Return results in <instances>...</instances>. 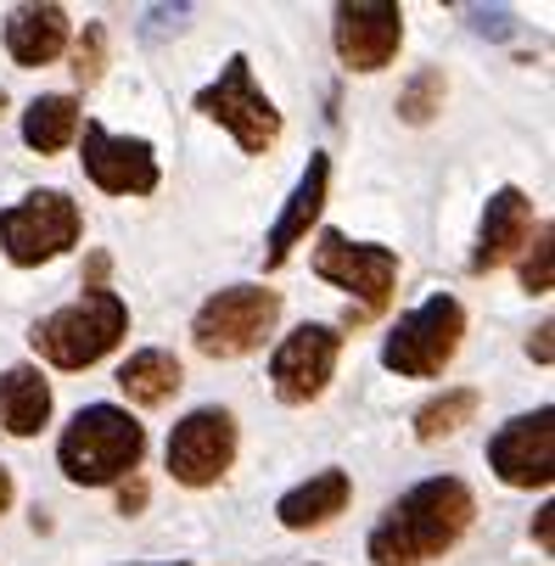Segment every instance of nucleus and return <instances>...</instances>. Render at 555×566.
<instances>
[{
	"label": "nucleus",
	"mask_w": 555,
	"mask_h": 566,
	"mask_svg": "<svg viewBox=\"0 0 555 566\" xmlns=\"http://www.w3.org/2000/svg\"><path fill=\"white\" fill-rule=\"evenodd\" d=\"M102 73H107V29L91 23L85 34L73 40V78H78V85H96Z\"/></svg>",
	"instance_id": "24"
},
{
	"label": "nucleus",
	"mask_w": 555,
	"mask_h": 566,
	"mask_svg": "<svg viewBox=\"0 0 555 566\" xmlns=\"http://www.w3.org/2000/svg\"><path fill=\"white\" fill-rule=\"evenodd\" d=\"M527 235H533V202L522 186H500L483 208V230H478V248H471V270L489 275L500 270L516 248H527Z\"/></svg>",
	"instance_id": "15"
},
{
	"label": "nucleus",
	"mask_w": 555,
	"mask_h": 566,
	"mask_svg": "<svg viewBox=\"0 0 555 566\" xmlns=\"http://www.w3.org/2000/svg\"><path fill=\"white\" fill-rule=\"evenodd\" d=\"M197 113L213 118L219 129H230V140L242 151H253V157L281 140V107L253 85V62L242 51L224 62V73L213 78L208 91H197Z\"/></svg>",
	"instance_id": "8"
},
{
	"label": "nucleus",
	"mask_w": 555,
	"mask_h": 566,
	"mask_svg": "<svg viewBox=\"0 0 555 566\" xmlns=\"http://www.w3.org/2000/svg\"><path fill=\"white\" fill-rule=\"evenodd\" d=\"M140 505H146V482L135 471V476H124V489H118V516H140Z\"/></svg>",
	"instance_id": "26"
},
{
	"label": "nucleus",
	"mask_w": 555,
	"mask_h": 566,
	"mask_svg": "<svg viewBox=\"0 0 555 566\" xmlns=\"http://www.w3.org/2000/svg\"><path fill=\"white\" fill-rule=\"evenodd\" d=\"M129 332V303L113 292V286H96V292H78L73 303L51 308L45 319L29 326V348L56 365V370H91L96 359H107Z\"/></svg>",
	"instance_id": "3"
},
{
	"label": "nucleus",
	"mask_w": 555,
	"mask_h": 566,
	"mask_svg": "<svg viewBox=\"0 0 555 566\" xmlns=\"http://www.w3.org/2000/svg\"><path fill=\"white\" fill-rule=\"evenodd\" d=\"M471 522H478V494L460 476H427L381 511L365 538V555L370 566H427L449 555L471 533Z\"/></svg>",
	"instance_id": "1"
},
{
	"label": "nucleus",
	"mask_w": 555,
	"mask_h": 566,
	"mask_svg": "<svg viewBox=\"0 0 555 566\" xmlns=\"http://www.w3.org/2000/svg\"><path fill=\"white\" fill-rule=\"evenodd\" d=\"M51 421V381L34 365L0 370V432L12 438H40Z\"/></svg>",
	"instance_id": "18"
},
{
	"label": "nucleus",
	"mask_w": 555,
	"mask_h": 566,
	"mask_svg": "<svg viewBox=\"0 0 555 566\" xmlns=\"http://www.w3.org/2000/svg\"><path fill=\"white\" fill-rule=\"evenodd\" d=\"M78 124H85V118H78L73 96H34L29 113H23V140H29V151L56 157L62 146L78 140Z\"/></svg>",
	"instance_id": "20"
},
{
	"label": "nucleus",
	"mask_w": 555,
	"mask_h": 566,
	"mask_svg": "<svg viewBox=\"0 0 555 566\" xmlns=\"http://www.w3.org/2000/svg\"><path fill=\"white\" fill-rule=\"evenodd\" d=\"M348 500H354V476H348L343 465H332V471H314L308 482H297L292 494H281L275 516H281V527L308 533V527L337 522V516L348 511Z\"/></svg>",
	"instance_id": "16"
},
{
	"label": "nucleus",
	"mask_w": 555,
	"mask_h": 566,
	"mask_svg": "<svg viewBox=\"0 0 555 566\" xmlns=\"http://www.w3.org/2000/svg\"><path fill=\"white\" fill-rule=\"evenodd\" d=\"M478 403H483L478 387H443L438 398H427L421 410H416V438L421 443H438V438L460 432L471 416H478Z\"/></svg>",
	"instance_id": "21"
},
{
	"label": "nucleus",
	"mask_w": 555,
	"mask_h": 566,
	"mask_svg": "<svg viewBox=\"0 0 555 566\" xmlns=\"http://www.w3.org/2000/svg\"><path fill=\"white\" fill-rule=\"evenodd\" d=\"M78 230H85L78 202L67 191L45 186V191H29L12 208H0V253H7L18 270H40V264L73 253Z\"/></svg>",
	"instance_id": "7"
},
{
	"label": "nucleus",
	"mask_w": 555,
	"mask_h": 566,
	"mask_svg": "<svg viewBox=\"0 0 555 566\" xmlns=\"http://www.w3.org/2000/svg\"><path fill=\"white\" fill-rule=\"evenodd\" d=\"M12 494H18V489H12V471H7V465H0V516H7V511H12Z\"/></svg>",
	"instance_id": "29"
},
{
	"label": "nucleus",
	"mask_w": 555,
	"mask_h": 566,
	"mask_svg": "<svg viewBox=\"0 0 555 566\" xmlns=\"http://www.w3.org/2000/svg\"><path fill=\"white\" fill-rule=\"evenodd\" d=\"M275 319H281V292L275 286H253V281L219 286L191 319V343H197L202 359H242V354L264 348Z\"/></svg>",
	"instance_id": "5"
},
{
	"label": "nucleus",
	"mask_w": 555,
	"mask_h": 566,
	"mask_svg": "<svg viewBox=\"0 0 555 566\" xmlns=\"http://www.w3.org/2000/svg\"><path fill=\"white\" fill-rule=\"evenodd\" d=\"M146 460V427L118 403H85L56 438V465L73 489H113Z\"/></svg>",
	"instance_id": "2"
},
{
	"label": "nucleus",
	"mask_w": 555,
	"mask_h": 566,
	"mask_svg": "<svg viewBox=\"0 0 555 566\" xmlns=\"http://www.w3.org/2000/svg\"><path fill=\"white\" fill-rule=\"evenodd\" d=\"M549 286H555V241H549V224H538L527 253H522V292L544 297Z\"/></svg>",
	"instance_id": "23"
},
{
	"label": "nucleus",
	"mask_w": 555,
	"mask_h": 566,
	"mask_svg": "<svg viewBox=\"0 0 555 566\" xmlns=\"http://www.w3.org/2000/svg\"><path fill=\"white\" fill-rule=\"evenodd\" d=\"M555 326H549V319H538V326H533V337H527V354L538 359V365H549L555 359V337H549Z\"/></svg>",
	"instance_id": "27"
},
{
	"label": "nucleus",
	"mask_w": 555,
	"mask_h": 566,
	"mask_svg": "<svg viewBox=\"0 0 555 566\" xmlns=\"http://www.w3.org/2000/svg\"><path fill=\"white\" fill-rule=\"evenodd\" d=\"M326 197H332V157H326V151H308V164H303V175H297V186H292L281 219H275L270 235H264V241H270V248H264V270H281V264L292 259L297 241H308V230L321 224Z\"/></svg>",
	"instance_id": "14"
},
{
	"label": "nucleus",
	"mask_w": 555,
	"mask_h": 566,
	"mask_svg": "<svg viewBox=\"0 0 555 566\" xmlns=\"http://www.w3.org/2000/svg\"><path fill=\"white\" fill-rule=\"evenodd\" d=\"M337 359H343V332L337 326H297L275 343L270 354V387L281 403H308L321 398L337 376Z\"/></svg>",
	"instance_id": "10"
},
{
	"label": "nucleus",
	"mask_w": 555,
	"mask_h": 566,
	"mask_svg": "<svg viewBox=\"0 0 555 566\" xmlns=\"http://www.w3.org/2000/svg\"><path fill=\"white\" fill-rule=\"evenodd\" d=\"M235 443H242L235 416L224 410V403H202V410H191L169 432V449H164L169 476L180 482V489H213V482L235 465Z\"/></svg>",
	"instance_id": "9"
},
{
	"label": "nucleus",
	"mask_w": 555,
	"mask_h": 566,
	"mask_svg": "<svg viewBox=\"0 0 555 566\" xmlns=\"http://www.w3.org/2000/svg\"><path fill=\"white\" fill-rule=\"evenodd\" d=\"M180 381H186V370H180V359L169 348H140V354H129L118 365V387H124L129 403H140V410L169 403L180 392Z\"/></svg>",
	"instance_id": "19"
},
{
	"label": "nucleus",
	"mask_w": 555,
	"mask_h": 566,
	"mask_svg": "<svg viewBox=\"0 0 555 566\" xmlns=\"http://www.w3.org/2000/svg\"><path fill=\"white\" fill-rule=\"evenodd\" d=\"M465 343V303L449 292H432L421 308L399 314V326L387 332L381 343V365L392 376H410V381H432L449 370V359Z\"/></svg>",
	"instance_id": "4"
},
{
	"label": "nucleus",
	"mask_w": 555,
	"mask_h": 566,
	"mask_svg": "<svg viewBox=\"0 0 555 566\" xmlns=\"http://www.w3.org/2000/svg\"><path fill=\"white\" fill-rule=\"evenodd\" d=\"M308 264L326 286H337L359 303V308H348V326L365 314H381L392 303V286H399V253L381 248V241H348L343 230H321Z\"/></svg>",
	"instance_id": "6"
},
{
	"label": "nucleus",
	"mask_w": 555,
	"mask_h": 566,
	"mask_svg": "<svg viewBox=\"0 0 555 566\" xmlns=\"http://www.w3.org/2000/svg\"><path fill=\"white\" fill-rule=\"evenodd\" d=\"M443 96H449V78H443V67H421L410 85L399 91V118L405 124H432L438 118V107H443Z\"/></svg>",
	"instance_id": "22"
},
{
	"label": "nucleus",
	"mask_w": 555,
	"mask_h": 566,
	"mask_svg": "<svg viewBox=\"0 0 555 566\" xmlns=\"http://www.w3.org/2000/svg\"><path fill=\"white\" fill-rule=\"evenodd\" d=\"M533 538H538L544 555L555 549V505H538V516H533Z\"/></svg>",
	"instance_id": "28"
},
{
	"label": "nucleus",
	"mask_w": 555,
	"mask_h": 566,
	"mask_svg": "<svg viewBox=\"0 0 555 566\" xmlns=\"http://www.w3.org/2000/svg\"><path fill=\"white\" fill-rule=\"evenodd\" d=\"M332 45L348 73H381L405 45V7L392 0H348L332 12Z\"/></svg>",
	"instance_id": "12"
},
{
	"label": "nucleus",
	"mask_w": 555,
	"mask_h": 566,
	"mask_svg": "<svg viewBox=\"0 0 555 566\" xmlns=\"http://www.w3.org/2000/svg\"><path fill=\"white\" fill-rule=\"evenodd\" d=\"M78 140H85L78 164H85V180L96 191H107V197H146V191H157V151H151V140L107 135L96 118L78 124Z\"/></svg>",
	"instance_id": "11"
},
{
	"label": "nucleus",
	"mask_w": 555,
	"mask_h": 566,
	"mask_svg": "<svg viewBox=\"0 0 555 566\" xmlns=\"http://www.w3.org/2000/svg\"><path fill=\"white\" fill-rule=\"evenodd\" d=\"M465 18H471V29H478V34H494V40H511V34H516V18H511L505 7H494V12H483V7H471Z\"/></svg>",
	"instance_id": "25"
},
{
	"label": "nucleus",
	"mask_w": 555,
	"mask_h": 566,
	"mask_svg": "<svg viewBox=\"0 0 555 566\" xmlns=\"http://www.w3.org/2000/svg\"><path fill=\"white\" fill-rule=\"evenodd\" d=\"M0 113H7V91H0Z\"/></svg>",
	"instance_id": "31"
},
{
	"label": "nucleus",
	"mask_w": 555,
	"mask_h": 566,
	"mask_svg": "<svg viewBox=\"0 0 555 566\" xmlns=\"http://www.w3.org/2000/svg\"><path fill=\"white\" fill-rule=\"evenodd\" d=\"M164 566H191V560H164Z\"/></svg>",
	"instance_id": "30"
},
{
	"label": "nucleus",
	"mask_w": 555,
	"mask_h": 566,
	"mask_svg": "<svg viewBox=\"0 0 555 566\" xmlns=\"http://www.w3.org/2000/svg\"><path fill=\"white\" fill-rule=\"evenodd\" d=\"M489 465L505 489H549L555 482V410L533 416H511L494 438H489Z\"/></svg>",
	"instance_id": "13"
},
{
	"label": "nucleus",
	"mask_w": 555,
	"mask_h": 566,
	"mask_svg": "<svg viewBox=\"0 0 555 566\" xmlns=\"http://www.w3.org/2000/svg\"><path fill=\"white\" fill-rule=\"evenodd\" d=\"M73 40V18L67 7H18L7 18V56L18 67H45L67 51Z\"/></svg>",
	"instance_id": "17"
}]
</instances>
